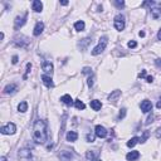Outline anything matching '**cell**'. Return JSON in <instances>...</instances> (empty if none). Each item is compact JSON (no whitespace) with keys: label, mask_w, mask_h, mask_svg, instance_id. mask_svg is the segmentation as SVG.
<instances>
[{"label":"cell","mask_w":161,"mask_h":161,"mask_svg":"<svg viewBox=\"0 0 161 161\" xmlns=\"http://www.w3.org/2000/svg\"><path fill=\"white\" fill-rule=\"evenodd\" d=\"M43 30H44V23H43V22H38L35 24V27H34L33 34L35 37H38V35H40V34L43 33Z\"/></svg>","instance_id":"11"},{"label":"cell","mask_w":161,"mask_h":161,"mask_svg":"<svg viewBox=\"0 0 161 161\" xmlns=\"http://www.w3.org/2000/svg\"><path fill=\"white\" fill-rule=\"evenodd\" d=\"M146 81H147L149 83H151V82L154 81V77H151V76H149V77H146Z\"/></svg>","instance_id":"38"},{"label":"cell","mask_w":161,"mask_h":161,"mask_svg":"<svg viewBox=\"0 0 161 161\" xmlns=\"http://www.w3.org/2000/svg\"><path fill=\"white\" fill-rule=\"evenodd\" d=\"M156 107H157V108H161V97H160V99H159V102H157Z\"/></svg>","instance_id":"41"},{"label":"cell","mask_w":161,"mask_h":161,"mask_svg":"<svg viewBox=\"0 0 161 161\" xmlns=\"http://www.w3.org/2000/svg\"><path fill=\"white\" fill-rule=\"evenodd\" d=\"M32 8H33V10L35 11V13H40V11L43 10L42 1H39V0H34L33 4H32Z\"/></svg>","instance_id":"14"},{"label":"cell","mask_w":161,"mask_h":161,"mask_svg":"<svg viewBox=\"0 0 161 161\" xmlns=\"http://www.w3.org/2000/svg\"><path fill=\"white\" fill-rule=\"evenodd\" d=\"M113 4L116 5V7H118V8H121V7H124L125 5V1H115Z\"/></svg>","instance_id":"34"},{"label":"cell","mask_w":161,"mask_h":161,"mask_svg":"<svg viewBox=\"0 0 161 161\" xmlns=\"http://www.w3.org/2000/svg\"><path fill=\"white\" fill-rule=\"evenodd\" d=\"M120 95H121V91H113V92L108 96V101L110 102H116V99L118 98Z\"/></svg>","instance_id":"20"},{"label":"cell","mask_w":161,"mask_h":161,"mask_svg":"<svg viewBox=\"0 0 161 161\" xmlns=\"http://www.w3.org/2000/svg\"><path fill=\"white\" fill-rule=\"evenodd\" d=\"M84 27H86V24H84L83 20H80V22H77V23L74 24V29H76L77 32H82V30L84 29Z\"/></svg>","instance_id":"22"},{"label":"cell","mask_w":161,"mask_h":161,"mask_svg":"<svg viewBox=\"0 0 161 161\" xmlns=\"http://www.w3.org/2000/svg\"><path fill=\"white\" fill-rule=\"evenodd\" d=\"M113 24H115V28L117 30H124L125 29V25H126V20H125V16L122 14H118V15L115 16V20H113Z\"/></svg>","instance_id":"3"},{"label":"cell","mask_w":161,"mask_h":161,"mask_svg":"<svg viewBox=\"0 0 161 161\" xmlns=\"http://www.w3.org/2000/svg\"><path fill=\"white\" fill-rule=\"evenodd\" d=\"M87 141H88V142H93V141H95V136H93V135H91V133H88V135H87Z\"/></svg>","instance_id":"32"},{"label":"cell","mask_w":161,"mask_h":161,"mask_svg":"<svg viewBox=\"0 0 161 161\" xmlns=\"http://www.w3.org/2000/svg\"><path fill=\"white\" fill-rule=\"evenodd\" d=\"M42 81H43V83H44L47 87H49V88L54 86L53 80H52V78L49 77V76H47V74H43V76H42Z\"/></svg>","instance_id":"17"},{"label":"cell","mask_w":161,"mask_h":161,"mask_svg":"<svg viewBox=\"0 0 161 161\" xmlns=\"http://www.w3.org/2000/svg\"><path fill=\"white\" fill-rule=\"evenodd\" d=\"M74 106H76V108H78V110H84V108H86V104H84L81 99H76Z\"/></svg>","instance_id":"24"},{"label":"cell","mask_w":161,"mask_h":161,"mask_svg":"<svg viewBox=\"0 0 161 161\" xmlns=\"http://www.w3.org/2000/svg\"><path fill=\"white\" fill-rule=\"evenodd\" d=\"M16 89H18L16 84L11 83V84H8V86L4 88V93H7V95H13V93L16 92Z\"/></svg>","instance_id":"12"},{"label":"cell","mask_w":161,"mask_h":161,"mask_svg":"<svg viewBox=\"0 0 161 161\" xmlns=\"http://www.w3.org/2000/svg\"><path fill=\"white\" fill-rule=\"evenodd\" d=\"M25 22H27V14H24L23 16H16L15 20H14V29H15V30L20 29L25 24Z\"/></svg>","instance_id":"6"},{"label":"cell","mask_w":161,"mask_h":161,"mask_svg":"<svg viewBox=\"0 0 161 161\" xmlns=\"http://www.w3.org/2000/svg\"><path fill=\"white\" fill-rule=\"evenodd\" d=\"M15 131H16V126H15V124H13V122H9L8 125L3 126V127L0 128V132L3 135H13V133H15Z\"/></svg>","instance_id":"4"},{"label":"cell","mask_w":161,"mask_h":161,"mask_svg":"<svg viewBox=\"0 0 161 161\" xmlns=\"http://www.w3.org/2000/svg\"><path fill=\"white\" fill-rule=\"evenodd\" d=\"M18 110L20 111V112H27V111H28V103L25 101L20 102L19 106H18Z\"/></svg>","instance_id":"23"},{"label":"cell","mask_w":161,"mask_h":161,"mask_svg":"<svg viewBox=\"0 0 161 161\" xmlns=\"http://www.w3.org/2000/svg\"><path fill=\"white\" fill-rule=\"evenodd\" d=\"M47 126L43 120H37L33 126V139L38 143H44L47 141Z\"/></svg>","instance_id":"1"},{"label":"cell","mask_w":161,"mask_h":161,"mask_svg":"<svg viewBox=\"0 0 161 161\" xmlns=\"http://www.w3.org/2000/svg\"><path fill=\"white\" fill-rule=\"evenodd\" d=\"M30 69H32V64H30V63H28V64H27V72H25V76H24V80H27L28 73L30 72Z\"/></svg>","instance_id":"30"},{"label":"cell","mask_w":161,"mask_h":161,"mask_svg":"<svg viewBox=\"0 0 161 161\" xmlns=\"http://www.w3.org/2000/svg\"><path fill=\"white\" fill-rule=\"evenodd\" d=\"M19 159L22 161H30L32 160V152L28 149H22L19 150Z\"/></svg>","instance_id":"5"},{"label":"cell","mask_w":161,"mask_h":161,"mask_svg":"<svg viewBox=\"0 0 161 161\" xmlns=\"http://www.w3.org/2000/svg\"><path fill=\"white\" fill-rule=\"evenodd\" d=\"M108 44V38L107 37H102L101 39H99V43H98V45L97 47H95L93 48V51H92V54L93 55H98V54H101L102 52L106 49V47Z\"/></svg>","instance_id":"2"},{"label":"cell","mask_w":161,"mask_h":161,"mask_svg":"<svg viewBox=\"0 0 161 161\" xmlns=\"http://www.w3.org/2000/svg\"><path fill=\"white\" fill-rule=\"evenodd\" d=\"M140 157V152L139 151H131V152H128L127 155H126V159H127L128 161H135V160H137Z\"/></svg>","instance_id":"16"},{"label":"cell","mask_w":161,"mask_h":161,"mask_svg":"<svg viewBox=\"0 0 161 161\" xmlns=\"http://www.w3.org/2000/svg\"><path fill=\"white\" fill-rule=\"evenodd\" d=\"M96 136L99 137V139H104L107 136V130L101 125L96 126Z\"/></svg>","instance_id":"9"},{"label":"cell","mask_w":161,"mask_h":161,"mask_svg":"<svg viewBox=\"0 0 161 161\" xmlns=\"http://www.w3.org/2000/svg\"><path fill=\"white\" fill-rule=\"evenodd\" d=\"M11 62H13V64H16V63H18V55H14V57H13V60H11Z\"/></svg>","instance_id":"37"},{"label":"cell","mask_w":161,"mask_h":161,"mask_svg":"<svg viewBox=\"0 0 161 161\" xmlns=\"http://www.w3.org/2000/svg\"><path fill=\"white\" fill-rule=\"evenodd\" d=\"M152 121H154V116H152V115H151V116H149V118H147V121H146V125H150V124H151V122H152Z\"/></svg>","instance_id":"36"},{"label":"cell","mask_w":161,"mask_h":161,"mask_svg":"<svg viewBox=\"0 0 161 161\" xmlns=\"http://www.w3.org/2000/svg\"><path fill=\"white\" fill-rule=\"evenodd\" d=\"M127 45H128V48H136V47H137V43L135 42V40H130Z\"/></svg>","instance_id":"29"},{"label":"cell","mask_w":161,"mask_h":161,"mask_svg":"<svg viewBox=\"0 0 161 161\" xmlns=\"http://www.w3.org/2000/svg\"><path fill=\"white\" fill-rule=\"evenodd\" d=\"M125 116H126V108H121V111H120L118 117H117V118H118V120H122V118H125Z\"/></svg>","instance_id":"27"},{"label":"cell","mask_w":161,"mask_h":161,"mask_svg":"<svg viewBox=\"0 0 161 161\" xmlns=\"http://www.w3.org/2000/svg\"><path fill=\"white\" fill-rule=\"evenodd\" d=\"M66 137H67V141L74 142V141H77V139H78V133L74 132V131H68V133H67Z\"/></svg>","instance_id":"18"},{"label":"cell","mask_w":161,"mask_h":161,"mask_svg":"<svg viewBox=\"0 0 161 161\" xmlns=\"http://www.w3.org/2000/svg\"><path fill=\"white\" fill-rule=\"evenodd\" d=\"M84 73V74H92V69L89 68V67H84L83 68V71H82Z\"/></svg>","instance_id":"28"},{"label":"cell","mask_w":161,"mask_h":161,"mask_svg":"<svg viewBox=\"0 0 161 161\" xmlns=\"http://www.w3.org/2000/svg\"><path fill=\"white\" fill-rule=\"evenodd\" d=\"M60 101L63 102L64 104H68V106H72V102H73V99H72V97L69 95H64V96H62V98H60Z\"/></svg>","instance_id":"21"},{"label":"cell","mask_w":161,"mask_h":161,"mask_svg":"<svg viewBox=\"0 0 161 161\" xmlns=\"http://www.w3.org/2000/svg\"><path fill=\"white\" fill-rule=\"evenodd\" d=\"M14 43H15V45L24 48V47H27L29 44V40H28L27 37L20 35V37H15V38H14Z\"/></svg>","instance_id":"7"},{"label":"cell","mask_w":161,"mask_h":161,"mask_svg":"<svg viewBox=\"0 0 161 161\" xmlns=\"http://www.w3.org/2000/svg\"><path fill=\"white\" fill-rule=\"evenodd\" d=\"M93 81H95V77H93V76L88 78V82H87V83H88V87H92L93 86Z\"/></svg>","instance_id":"33"},{"label":"cell","mask_w":161,"mask_h":161,"mask_svg":"<svg viewBox=\"0 0 161 161\" xmlns=\"http://www.w3.org/2000/svg\"><path fill=\"white\" fill-rule=\"evenodd\" d=\"M91 161H101L99 159H93V160H91Z\"/></svg>","instance_id":"46"},{"label":"cell","mask_w":161,"mask_h":161,"mask_svg":"<svg viewBox=\"0 0 161 161\" xmlns=\"http://www.w3.org/2000/svg\"><path fill=\"white\" fill-rule=\"evenodd\" d=\"M0 161H7V157H5V156H1V157H0Z\"/></svg>","instance_id":"44"},{"label":"cell","mask_w":161,"mask_h":161,"mask_svg":"<svg viewBox=\"0 0 161 161\" xmlns=\"http://www.w3.org/2000/svg\"><path fill=\"white\" fill-rule=\"evenodd\" d=\"M137 142H140V139H139V137H132V139H131L130 141L127 142V146H128V147H133V146L136 145Z\"/></svg>","instance_id":"25"},{"label":"cell","mask_w":161,"mask_h":161,"mask_svg":"<svg viewBox=\"0 0 161 161\" xmlns=\"http://www.w3.org/2000/svg\"><path fill=\"white\" fill-rule=\"evenodd\" d=\"M59 157L62 161H71L73 159V154L69 151H62L59 155Z\"/></svg>","instance_id":"13"},{"label":"cell","mask_w":161,"mask_h":161,"mask_svg":"<svg viewBox=\"0 0 161 161\" xmlns=\"http://www.w3.org/2000/svg\"><path fill=\"white\" fill-rule=\"evenodd\" d=\"M149 136H150V133H149V131H145V132H143V135H142V137H141V139H140V142L143 143V142L146 141V140H147V137H149Z\"/></svg>","instance_id":"26"},{"label":"cell","mask_w":161,"mask_h":161,"mask_svg":"<svg viewBox=\"0 0 161 161\" xmlns=\"http://www.w3.org/2000/svg\"><path fill=\"white\" fill-rule=\"evenodd\" d=\"M155 63H156L157 66H160V67H161V58H159V59H156V60H155Z\"/></svg>","instance_id":"40"},{"label":"cell","mask_w":161,"mask_h":161,"mask_svg":"<svg viewBox=\"0 0 161 161\" xmlns=\"http://www.w3.org/2000/svg\"><path fill=\"white\" fill-rule=\"evenodd\" d=\"M86 156H87V159L93 160V159H95V156H96V154H95V152H87Z\"/></svg>","instance_id":"31"},{"label":"cell","mask_w":161,"mask_h":161,"mask_svg":"<svg viewBox=\"0 0 161 161\" xmlns=\"http://www.w3.org/2000/svg\"><path fill=\"white\" fill-rule=\"evenodd\" d=\"M60 4L62 5H68V1H60Z\"/></svg>","instance_id":"45"},{"label":"cell","mask_w":161,"mask_h":161,"mask_svg":"<svg viewBox=\"0 0 161 161\" xmlns=\"http://www.w3.org/2000/svg\"><path fill=\"white\" fill-rule=\"evenodd\" d=\"M139 35H140V37H145V32H140Z\"/></svg>","instance_id":"43"},{"label":"cell","mask_w":161,"mask_h":161,"mask_svg":"<svg viewBox=\"0 0 161 161\" xmlns=\"http://www.w3.org/2000/svg\"><path fill=\"white\" fill-rule=\"evenodd\" d=\"M150 13H151V16L154 19H159L161 16V7L156 4L154 8H151V9H150Z\"/></svg>","instance_id":"10"},{"label":"cell","mask_w":161,"mask_h":161,"mask_svg":"<svg viewBox=\"0 0 161 161\" xmlns=\"http://www.w3.org/2000/svg\"><path fill=\"white\" fill-rule=\"evenodd\" d=\"M145 76H146V71H142V72L139 74V77H140V78H143Z\"/></svg>","instance_id":"39"},{"label":"cell","mask_w":161,"mask_h":161,"mask_svg":"<svg viewBox=\"0 0 161 161\" xmlns=\"http://www.w3.org/2000/svg\"><path fill=\"white\" fill-rule=\"evenodd\" d=\"M140 107H141V111L143 113H147V112H150V111H152V103L149 101V99L142 101L141 104H140Z\"/></svg>","instance_id":"8"},{"label":"cell","mask_w":161,"mask_h":161,"mask_svg":"<svg viewBox=\"0 0 161 161\" xmlns=\"http://www.w3.org/2000/svg\"><path fill=\"white\" fill-rule=\"evenodd\" d=\"M89 104H91V107H92L93 111H99L101 110V107H102L101 101H98V99H93V101H91Z\"/></svg>","instance_id":"19"},{"label":"cell","mask_w":161,"mask_h":161,"mask_svg":"<svg viewBox=\"0 0 161 161\" xmlns=\"http://www.w3.org/2000/svg\"><path fill=\"white\" fill-rule=\"evenodd\" d=\"M155 135H156L157 139H161V127L157 128V130H156V133H155Z\"/></svg>","instance_id":"35"},{"label":"cell","mask_w":161,"mask_h":161,"mask_svg":"<svg viewBox=\"0 0 161 161\" xmlns=\"http://www.w3.org/2000/svg\"><path fill=\"white\" fill-rule=\"evenodd\" d=\"M42 69L44 71L45 73H49V74H52L53 73V64L51 62H44L42 64Z\"/></svg>","instance_id":"15"},{"label":"cell","mask_w":161,"mask_h":161,"mask_svg":"<svg viewBox=\"0 0 161 161\" xmlns=\"http://www.w3.org/2000/svg\"><path fill=\"white\" fill-rule=\"evenodd\" d=\"M157 38H159V40H161V28H160L159 33H157Z\"/></svg>","instance_id":"42"}]
</instances>
